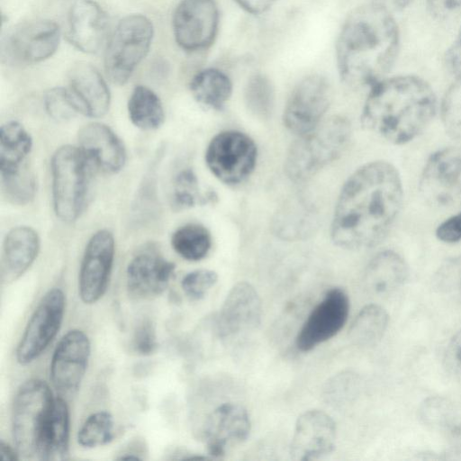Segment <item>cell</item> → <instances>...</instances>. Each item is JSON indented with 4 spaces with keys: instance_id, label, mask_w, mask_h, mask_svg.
Listing matches in <instances>:
<instances>
[{
    "instance_id": "6da1fadb",
    "label": "cell",
    "mask_w": 461,
    "mask_h": 461,
    "mask_svg": "<svg viewBox=\"0 0 461 461\" xmlns=\"http://www.w3.org/2000/svg\"><path fill=\"white\" fill-rule=\"evenodd\" d=\"M397 169L376 160L357 168L343 185L331 223L332 241L357 250L380 243L393 225L402 203Z\"/></svg>"
},
{
    "instance_id": "7a4b0ae2",
    "label": "cell",
    "mask_w": 461,
    "mask_h": 461,
    "mask_svg": "<svg viewBox=\"0 0 461 461\" xmlns=\"http://www.w3.org/2000/svg\"><path fill=\"white\" fill-rule=\"evenodd\" d=\"M399 49V27L390 11L375 2L356 7L336 42L340 78L352 87L373 86L391 70Z\"/></svg>"
},
{
    "instance_id": "3957f363",
    "label": "cell",
    "mask_w": 461,
    "mask_h": 461,
    "mask_svg": "<svg viewBox=\"0 0 461 461\" xmlns=\"http://www.w3.org/2000/svg\"><path fill=\"white\" fill-rule=\"evenodd\" d=\"M436 111L437 98L431 86L417 76L402 75L371 86L361 122L376 136L400 145L420 134Z\"/></svg>"
},
{
    "instance_id": "277c9868",
    "label": "cell",
    "mask_w": 461,
    "mask_h": 461,
    "mask_svg": "<svg viewBox=\"0 0 461 461\" xmlns=\"http://www.w3.org/2000/svg\"><path fill=\"white\" fill-rule=\"evenodd\" d=\"M351 133L347 118L334 115L323 119L312 130L299 135L289 148L285 160L286 176L294 182L309 179L341 156Z\"/></svg>"
},
{
    "instance_id": "5b68a950",
    "label": "cell",
    "mask_w": 461,
    "mask_h": 461,
    "mask_svg": "<svg viewBox=\"0 0 461 461\" xmlns=\"http://www.w3.org/2000/svg\"><path fill=\"white\" fill-rule=\"evenodd\" d=\"M55 397L45 381L24 382L14 396L12 408V436L14 447L23 459H40Z\"/></svg>"
},
{
    "instance_id": "8992f818",
    "label": "cell",
    "mask_w": 461,
    "mask_h": 461,
    "mask_svg": "<svg viewBox=\"0 0 461 461\" xmlns=\"http://www.w3.org/2000/svg\"><path fill=\"white\" fill-rule=\"evenodd\" d=\"M92 164L78 147L64 145L50 160L53 209L66 222L76 221L83 213L88 195Z\"/></svg>"
},
{
    "instance_id": "52a82bcc",
    "label": "cell",
    "mask_w": 461,
    "mask_h": 461,
    "mask_svg": "<svg viewBox=\"0 0 461 461\" xmlns=\"http://www.w3.org/2000/svg\"><path fill=\"white\" fill-rule=\"evenodd\" d=\"M154 34L153 24L142 14L122 18L110 36L104 55L107 77L115 85H124L147 56Z\"/></svg>"
},
{
    "instance_id": "ba28073f",
    "label": "cell",
    "mask_w": 461,
    "mask_h": 461,
    "mask_svg": "<svg viewBox=\"0 0 461 461\" xmlns=\"http://www.w3.org/2000/svg\"><path fill=\"white\" fill-rule=\"evenodd\" d=\"M257 146L252 139L237 131H221L210 141L205 162L220 181L233 185L242 182L254 170Z\"/></svg>"
},
{
    "instance_id": "9c48e42d",
    "label": "cell",
    "mask_w": 461,
    "mask_h": 461,
    "mask_svg": "<svg viewBox=\"0 0 461 461\" xmlns=\"http://www.w3.org/2000/svg\"><path fill=\"white\" fill-rule=\"evenodd\" d=\"M66 296L60 288L50 289L31 315L15 349L16 361L23 366L37 359L61 328Z\"/></svg>"
},
{
    "instance_id": "30bf717a",
    "label": "cell",
    "mask_w": 461,
    "mask_h": 461,
    "mask_svg": "<svg viewBox=\"0 0 461 461\" xmlns=\"http://www.w3.org/2000/svg\"><path fill=\"white\" fill-rule=\"evenodd\" d=\"M420 192L429 204L454 209L461 207V147H447L433 153L426 162Z\"/></svg>"
},
{
    "instance_id": "8fae6325",
    "label": "cell",
    "mask_w": 461,
    "mask_h": 461,
    "mask_svg": "<svg viewBox=\"0 0 461 461\" xmlns=\"http://www.w3.org/2000/svg\"><path fill=\"white\" fill-rule=\"evenodd\" d=\"M331 100V86L324 77H306L297 84L287 100L284 124L298 136L310 131L323 120Z\"/></svg>"
},
{
    "instance_id": "7c38bea8",
    "label": "cell",
    "mask_w": 461,
    "mask_h": 461,
    "mask_svg": "<svg viewBox=\"0 0 461 461\" xmlns=\"http://www.w3.org/2000/svg\"><path fill=\"white\" fill-rule=\"evenodd\" d=\"M60 41L59 26L37 20L12 29L2 42V56L10 62L33 64L50 58Z\"/></svg>"
},
{
    "instance_id": "4fadbf2b",
    "label": "cell",
    "mask_w": 461,
    "mask_h": 461,
    "mask_svg": "<svg viewBox=\"0 0 461 461\" xmlns=\"http://www.w3.org/2000/svg\"><path fill=\"white\" fill-rule=\"evenodd\" d=\"M114 254V238L107 230L96 231L87 241L78 273V295L84 303H95L106 293Z\"/></svg>"
},
{
    "instance_id": "5bb4252c",
    "label": "cell",
    "mask_w": 461,
    "mask_h": 461,
    "mask_svg": "<svg viewBox=\"0 0 461 461\" xmlns=\"http://www.w3.org/2000/svg\"><path fill=\"white\" fill-rule=\"evenodd\" d=\"M219 28V10L214 0H183L173 15L176 43L187 51L210 47Z\"/></svg>"
},
{
    "instance_id": "9a60e30c",
    "label": "cell",
    "mask_w": 461,
    "mask_h": 461,
    "mask_svg": "<svg viewBox=\"0 0 461 461\" xmlns=\"http://www.w3.org/2000/svg\"><path fill=\"white\" fill-rule=\"evenodd\" d=\"M349 313V299L339 287L326 292L312 310L295 338V347L308 352L334 337L345 325Z\"/></svg>"
},
{
    "instance_id": "2e32d148",
    "label": "cell",
    "mask_w": 461,
    "mask_h": 461,
    "mask_svg": "<svg viewBox=\"0 0 461 461\" xmlns=\"http://www.w3.org/2000/svg\"><path fill=\"white\" fill-rule=\"evenodd\" d=\"M91 343L81 330H68L57 344L50 364V381L59 393L76 392L87 369Z\"/></svg>"
},
{
    "instance_id": "e0dca14e",
    "label": "cell",
    "mask_w": 461,
    "mask_h": 461,
    "mask_svg": "<svg viewBox=\"0 0 461 461\" xmlns=\"http://www.w3.org/2000/svg\"><path fill=\"white\" fill-rule=\"evenodd\" d=\"M250 429L249 415L243 406L234 402L219 405L203 424V438L208 454L213 457L224 456L248 438Z\"/></svg>"
},
{
    "instance_id": "ac0fdd59",
    "label": "cell",
    "mask_w": 461,
    "mask_h": 461,
    "mask_svg": "<svg viewBox=\"0 0 461 461\" xmlns=\"http://www.w3.org/2000/svg\"><path fill=\"white\" fill-rule=\"evenodd\" d=\"M336 439V423L329 414L320 410L304 411L295 423L291 457L297 461L322 458L334 450Z\"/></svg>"
},
{
    "instance_id": "d6986e66",
    "label": "cell",
    "mask_w": 461,
    "mask_h": 461,
    "mask_svg": "<svg viewBox=\"0 0 461 461\" xmlns=\"http://www.w3.org/2000/svg\"><path fill=\"white\" fill-rule=\"evenodd\" d=\"M261 315V300L256 289L249 283H237L228 293L217 316V333L221 338L245 333L259 324Z\"/></svg>"
},
{
    "instance_id": "ffe728a7",
    "label": "cell",
    "mask_w": 461,
    "mask_h": 461,
    "mask_svg": "<svg viewBox=\"0 0 461 461\" xmlns=\"http://www.w3.org/2000/svg\"><path fill=\"white\" fill-rule=\"evenodd\" d=\"M176 266L153 251L134 256L126 269V287L129 295L137 300H148L160 295L168 286Z\"/></svg>"
},
{
    "instance_id": "44dd1931",
    "label": "cell",
    "mask_w": 461,
    "mask_h": 461,
    "mask_svg": "<svg viewBox=\"0 0 461 461\" xmlns=\"http://www.w3.org/2000/svg\"><path fill=\"white\" fill-rule=\"evenodd\" d=\"M78 148L92 166L105 174L120 172L126 162V149L121 139L107 125L93 122L77 133Z\"/></svg>"
},
{
    "instance_id": "7402d4cb",
    "label": "cell",
    "mask_w": 461,
    "mask_h": 461,
    "mask_svg": "<svg viewBox=\"0 0 461 461\" xmlns=\"http://www.w3.org/2000/svg\"><path fill=\"white\" fill-rule=\"evenodd\" d=\"M108 19L101 6L93 0H75L68 15V39L77 50L95 53L104 44Z\"/></svg>"
},
{
    "instance_id": "603a6c76",
    "label": "cell",
    "mask_w": 461,
    "mask_h": 461,
    "mask_svg": "<svg viewBox=\"0 0 461 461\" xmlns=\"http://www.w3.org/2000/svg\"><path fill=\"white\" fill-rule=\"evenodd\" d=\"M69 90L81 114L100 118L107 113L111 104L108 86L98 69L87 62L75 64L69 73Z\"/></svg>"
},
{
    "instance_id": "cb8c5ba5",
    "label": "cell",
    "mask_w": 461,
    "mask_h": 461,
    "mask_svg": "<svg viewBox=\"0 0 461 461\" xmlns=\"http://www.w3.org/2000/svg\"><path fill=\"white\" fill-rule=\"evenodd\" d=\"M41 248L38 233L17 226L5 235L1 258V280L9 284L20 278L33 264Z\"/></svg>"
},
{
    "instance_id": "d4e9b609",
    "label": "cell",
    "mask_w": 461,
    "mask_h": 461,
    "mask_svg": "<svg viewBox=\"0 0 461 461\" xmlns=\"http://www.w3.org/2000/svg\"><path fill=\"white\" fill-rule=\"evenodd\" d=\"M317 212L303 198H293L275 213L272 220L274 233L285 240H304L317 228Z\"/></svg>"
},
{
    "instance_id": "484cf974",
    "label": "cell",
    "mask_w": 461,
    "mask_h": 461,
    "mask_svg": "<svg viewBox=\"0 0 461 461\" xmlns=\"http://www.w3.org/2000/svg\"><path fill=\"white\" fill-rule=\"evenodd\" d=\"M408 276L404 259L395 251L377 253L368 263L364 281L368 289L378 294H389L403 285Z\"/></svg>"
},
{
    "instance_id": "4316f807",
    "label": "cell",
    "mask_w": 461,
    "mask_h": 461,
    "mask_svg": "<svg viewBox=\"0 0 461 461\" xmlns=\"http://www.w3.org/2000/svg\"><path fill=\"white\" fill-rule=\"evenodd\" d=\"M32 148V139L16 121H10L0 129L1 175L14 173L23 166Z\"/></svg>"
},
{
    "instance_id": "83f0119b",
    "label": "cell",
    "mask_w": 461,
    "mask_h": 461,
    "mask_svg": "<svg viewBox=\"0 0 461 461\" xmlns=\"http://www.w3.org/2000/svg\"><path fill=\"white\" fill-rule=\"evenodd\" d=\"M190 91L199 104L221 110L230 97L232 84L224 72L210 68L194 76L190 82Z\"/></svg>"
},
{
    "instance_id": "f1b7e54d",
    "label": "cell",
    "mask_w": 461,
    "mask_h": 461,
    "mask_svg": "<svg viewBox=\"0 0 461 461\" xmlns=\"http://www.w3.org/2000/svg\"><path fill=\"white\" fill-rule=\"evenodd\" d=\"M69 449V411L66 402L56 397L46 430L40 460L59 461L68 458Z\"/></svg>"
},
{
    "instance_id": "f546056e",
    "label": "cell",
    "mask_w": 461,
    "mask_h": 461,
    "mask_svg": "<svg viewBox=\"0 0 461 461\" xmlns=\"http://www.w3.org/2000/svg\"><path fill=\"white\" fill-rule=\"evenodd\" d=\"M127 110L132 124L143 131L157 130L165 122V111L159 97L145 86L134 87Z\"/></svg>"
},
{
    "instance_id": "4dcf8cb0",
    "label": "cell",
    "mask_w": 461,
    "mask_h": 461,
    "mask_svg": "<svg viewBox=\"0 0 461 461\" xmlns=\"http://www.w3.org/2000/svg\"><path fill=\"white\" fill-rule=\"evenodd\" d=\"M389 317L386 311L376 304L363 307L352 321L348 338L357 346H372L384 336Z\"/></svg>"
},
{
    "instance_id": "1f68e13d",
    "label": "cell",
    "mask_w": 461,
    "mask_h": 461,
    "mask_svg": "<svg viewBox=\"0 0 461 461\" xmlns=\"http://www.w3.org/2000/svg\"><path fill=\"white\" fill-rule=\"evenodd\" d=\"M173 249L188 261L203 259L211 248V235L203 225L185 224L174 231L171 237Z\"/></svg>"
},
{
    "instance_id": "d6a6232c",
    "label": "cell",
    "mask_w": 461,
    "mask_h": 461,
    "mask_svg": "<svg viewBox=\"0 0 461 461\" xmlns=\"http://www.w3.org/2000/svg\"><path fill=\"white\" fill-rule=\"evenodd\" d=\"M244 101L254 116L267 119L275 102L274 87L269 78L262 74L250 77L245 86Z\"/></svg>"
},
{
    "instance_id": "836d02e7",
    "label": "cell",
    "mask_w": 461,
    "mask_h": 461,
    "mask_svg": "<svg viewBox=\"0 0 461 461\" xmlns=\"http://www.w3.org/2000/svg\"><path fill=\"white\" fill-rule=\"evenodd\" d=\"M114 421L107 411H99L89 415L77 432L78 444L86 448H94L108 444L113 438Z\"/></svg>"
},
{
    "instance_id": "e575fe53",
    "label": "cell",
    "mask_w": 461,
    "mask_h": 461,
    "mask_svg": "<svg viewBox=\"0 0 461 461\" xmlns=\"http://www.w3.org/2000/svg\"><path fill=\"white\" fill-rule=\"evenodd\" d=\"M1 181L3 194L9 203L26 205L34 199L37 180L26 165L14 173L1 175Z\"/></svg>"
},
{
    "instance_id": "d590c367",
    "label": "cell",
    "mask_w": 461,
    "mask_h": 461,
    "mask_svg": "<svg viewBox=\"0 0 461 461\" xmlns=\"http://www.w3.org/2000/svg\"><path fill=\"white\" fill-rule=\"evenodd\" d=\"M217 197L213 192L202 194L196 175L191 168L181 170L174 180L173 204L178 209L206 204Z\"/></svg>"
},
{
    "instance_id": "8d00e7d4",
    "label": "cell",
    "mask_w": 461,
    "mask_h": 461,
    "mask_svg": "<svg viewBox=\"0 0 461 461\" xmlns=\"http://www.w3.org/2000/svg\"><path fill=\"white\" fill-rule=\"evenodd\" d=\"M444 127L452 138L461 140V74L447 90L440 107Z\"/></svg>"
},
{
    "instance_id": "74e56055",
    "label": "cell",
    "mask_w": 461,
    "mask_h": 461,
    "mask_svg": "<svg viewBox=\"0 0 461 461\" xmlns=\"http://www.w3.org/2000/svg\"><path fill=\"white\" fill-rule=\"evenodd\" d=\"M44 107L49 116L56 122H65L81 114L78 104L69 88L54 87L44 95Z\"/></svg>"
},
{
    "instance_id": "f35d334b",
    "label": "cell",
    "mask_w": 461,
    "mask_h": 461,
    "mask_svg": "<svg viewBox=\"0 0 461 461\" xmlns=\"http://www.w3.org/2000/svg\"><path fill=\"white\" fill-rule=\"evenodd\" d=\"M358 380L351 372H341L329 381L323 388L324 400L333 406H341L355 396Z\"/></svg>"
},
{
    "instance_id": "ab89813d",
    "label": "cell",
    "mask_w": 461,
    "mask_h": 461,
    "mask_svg": "<svg viewBox=\"0 0 461 461\" xmlns=\"http://www.w3.org/2000/svg\"><path fill=\"white\" fill-rule=\"evenodd\" d=\"M217 274L209 269H197L186 274L181 287L191 300L197 301L204 297L208 291L217 283Z\"/></svg>"
},
{
    "instance_id": "60d3db41",
    "label": "cell",
    "mask_w": 461,
    "mask_h": 461,
    "mask_svg": "<svg viewBox=\"0 0 461 461\" xmlns=\"http://www.w3.org/2000/svg\"><path fill=\"white\" fill-rule=\"evenodd\" d=\"M132 347L138 354L142 356H149L156 351L158 348L156 329L150 320H142L136 326Z\"/></svg>"
},
{
    "instance_id": "b9f144b4",
    "label": "cell",
    "mask_w": 461,
    "mask_h": 461,
    "mask_svg": "<svg viewBox=\"0 0 461 461\" xmlns=\"http://www.w3.org/2000/svg\"><path fill=\"white\" fill-rule=\"evenodd\" d=\"M420 411L421 418L429 425L443 427L450 420V406L441 398L428 399Z\"/></svg>"
},
{
    "instance_id": "7bdbcfd3",
    "label": "cell",
    "mask_w": 461,
    "mask_h": 461,
    "mask_svg": "<svg viewBox=\"0 0 461 461\" xmlns=\"http://www.w3.org/2000/svg\"><path fill=\"white\" fill-rule=\"evenodd\" d=\"M437 238L446 243L461 240V212L441 222L436 230Z\"/></svg>"
},
{
    "instance_id": "ee69618b",
    "label": "cell",
    "mask_w": 461,
    "mask_h": 461,
    "mask_svg": "<svg viewBox=\"0 0 461 461\" xmlns=\"http://www.w3.org/2000/svg\"><path fill=\"white\" fill-rule=\"evenodd\" d=\"M429 13L437 19H447L461 11V0H426Z\"/></svg>"
},
{
    "instance_id": "f6af8a7d",
    "label": "cell",
    "mask_w": 461,
    "mask_h": 461,
    "mask_svg": "<svg viewBox=\"0 0 461 461\" xmlns=\"http://www.w3.org/2000/svg\"><path fill=\"white\" fill-rule=\"evenodd\" d=\"M444 62L450 72L456 76L461 74V25L454 41L446 50Z\"/></svg>"
},
{
    "instance_id": "bcb514c9",
    "label": "cell",
    "mask_w": 461,
    "mask_h": 461,
    "mask_svg": "<svg viewBox=\"0 0 461 461\" xmlns=\"http://www.w3.org/2000/svg\"><path fill=\"white\" fill-rule=\"evenodd\" d=\"M447 363L451 371L461 379V330L452 338L448 344Z\"/></svg>"
},
{
    "instance_id": "7dc6e473",
    "label": "cell",
    "mask_w": 461,
    "mask_h": 461,
    "mask_svg": "<svg viewBox=\"0 0 461 461\" xmlns=\"http://www.w3.org/2000/svg\"><path fill=\"white\" fill-rule=\"evenodd\" d=\"M243 10L259 14L270 9L278 0H234Z\"/></svg>"
},
{
    "instance_id": "c3c4849f",
    "label": "cell",
    "mask_w": 461,
    "mask_h": 461,
    "mask_svg": "<svg viewBox=\"0 0 461 461\" xmlns=\"http://www.w3.org/2000/svg\"><path fill=\"white\" fill-rule=\"evenodd\" d=\"M447 454L450 458L461 459V422L454 423L450 427L449 447Z\"/></svg>"
},
{
    "instance_id": "681fc988",
    "label": "cell",
    "mask_w": 461,
    "mask_h": 461,
    "mask_svg": "<svg viewBox=\"0 0 461 461\" xmlns=\"http://www.w3.org/2000/svg\"><path fill=\"white\" fill-rule=\"evenodd\" d=\"M414 0H374L375 3L388 11H399L409 6Z\"/></svg>"
},
{
    "instance_id": "f907efd6",
    "label": "cell",
    "mask_w": 461,
    "mask_h": 461,
    "mask_svg": "<svg viewBox=\"0 0 461 461\" xmlns=\"http://www.w3.org/2000/svg\"><path fill=\"white\" fill-rule=\"evenodd\" d=\"M0 455L2 460L14 461L19 460L21 458L17 449L15 447H12L9 444L3 440L0 444Z\"/></svg>"
}]
</instances>
